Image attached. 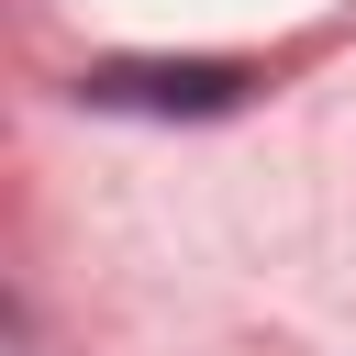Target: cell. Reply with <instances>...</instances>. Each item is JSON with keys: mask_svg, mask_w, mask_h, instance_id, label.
<instances>
[{"mask_svg": "<svg viewBox=\"0 0 356 356\" xmlns=\"http://www.w3.org/2000/svg\"><path fill=\"white\" fill-rule=\"evenodd\" d=\"M78 100H100V111H234L245 78L234 67H100V78H78Z\"/></svg>", "mask_w": 356, "mask_h": 356, "instance_id": "obj_1", "label": "cell"}]
</instances>
